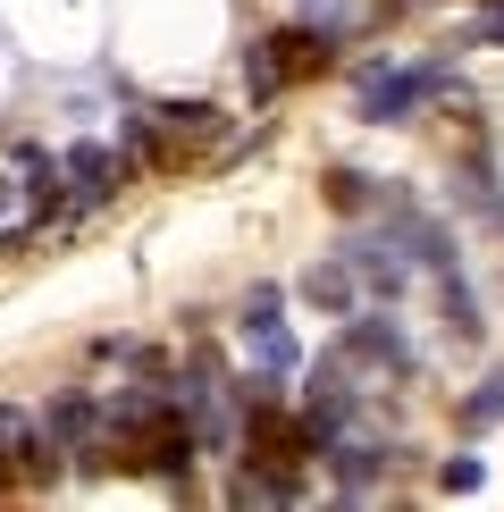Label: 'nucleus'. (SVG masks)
<instances>
[{
    "mask_svg": "<svg viewBox=\"0 0 504 512\" xmlns=\"http://www.w3.org/2000/svg\"><path fill=\"white\" fill-rule=\"evenodd\" d=\"M429 93H454V76L437 68V59H420V68H378V59H370V68H362V118L370 126H404Z\"/></svg>",
    "mask_w": 504,
    "mask_h": 512,
    "instance_id": "f257e3e1",
    "label": "nucleus"
},
{
    "mask_svg": "<svg viewBox=\"0 0 504 512\" xmlns=\"http://www.w3.org/2000/svg\"><path fill=\"white\" fill-rule=\"evenodd\" d=\"M236 328H244V345H252V370H261V378H286L294 361H303V353H294V336L278 328V286L244 294V319H236Z\"/></svg>",
    "mask_w": 504,
    "mask_h": 512,
    "instance_id": "f03ea898",
    "label": "nucleus"
},
{
    "mask_svg": "<svg viewBox=\"0 0 504 512\" xmlns=\"http://www.w3.org/2000/svg\"><path fill=\"white\" fill-rule=\"evenodd\" d=\"M59 185L76 194V210L110 202L126 185V152H110V143H68V160H59Z\"/></svg>",
    "mask_w": 504,
    "mask_h": 512,
    "instance_id": "7ed1b4c3",
    "label": "nucleus"
},
{
    "mask_svg": "<svg viewBox=\"0 0 504 512\" xmlns=\"http://www.w3.org/2000/svg\"><path fill=\"white\" fill-rule=\"evenodd\" d=\"M42 437H51L59 445V454H93V437H101V403L93 395H51V403H42Z\"/></svg>",
    "mask_w": 504,
    "mask_h": 512,
    "instance_id": "20e7f679",
    "label": "nucleus"
},
{
    "mask_svg": "<svg viewBox=\"0 0 504 512\" xmlns=\"http://www.w3.org/2000/svg\"><path fill=\"white\" fill-rule=\"evenodd\" d=\"M345 261H353V277H370V294H404V277H412V261H395L387 236H362Z\"/></svg>",
    "mask_w": 504,
    "mask_h": 512,
    "instance_id": "39448f33",
    "label": "nucleus"
},
{
    "mask_svg": "<svg viewBox=\"0 0 504 512\" xmlns=\"http://www.w3.org/2000/svg\"><path fill=\"white\" fill-rule=\"evenodd\" d=\"M152 118H160L177 143H210V135H219V110H210V101H160Z\"/></svg>",
    "mask_w": 504,
    "mask_h": 512,
    "instance_id": "423d86ee",
    "label": "nucleus"
},
{
    "mask_svg": "<svg viewBox=\"0 0 504 512\" xmlns=\"http://www.w3.org/2000/svg\"><path fill=\"white\" fill-rule=\"evenodd\" d=\"M303 294L320 311H353V261H320V269L303 277Z\"/></svg>",
    "mask_w": 504,
    "mask_h": 512,
    "instance_id": "0eeeda50",
    "label": "nucleus"
},
{
    "mask_svg": "<svg viewBox=\"0 0 504 512\" xmlns=\"http://www.w3.org/2000/svg\"><path fill=\"white\" fill-rule=\"evenodd\" d=\"M370 185H378V177H362V168H328V202H336V210H370V202H378Z\"/></svg>",
    "mask_w": 504,
    "mask_h": 512,
    "instance_id": "6e6552de",
    "label": "nucleus"
},
{
    "mask_svg": "<svg viewBox=\"0 0 504 512\" xmlns=\"http://www.w3.org/2000/svg\"><path fill=\"white\" fill-rule=\"evenodd\" d=\"M462 420H471V429H488V420H504V370L488 378V387H479L471 403H462Z\"/></svg>",
    "mask_w": 504,
    "mask_h": 512,
    "instance_id": "1a4fd4ad",
    "label": "nucleus"
},
{
    "mask_svg": "<svg viewBox=\"0 0 504 512\" xmlns=\"http://www.w3.org/2000/svg\"><path fill=\"white\" fill-rule=\"evenodd\" d=\"M479 479H488V471H479V462H471V454H454V462H446V471H437V487H446V496H471V487H479Z\"/></svg>",
    "mask_w": 504,
    "mask_h": 512,
    "instance_id": "9d476101",
    "label": "nucleus"
},
{
    "mask_svg": "<svg viewBox=\"0 0 504 512\" xmlns=\"http://www.w3.org/2000/svg\"><path fill=\"white\" fill-rule=\"evenodd\" d=\"M479 42H504V0H488V17H479Z\"/></svg>",
    "mask_w": 504,
    "mask_h": 512,
    "instance_id": "9b49d317",
    "label": "nucleus"
}]
</instances>
